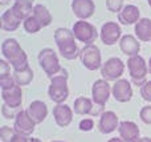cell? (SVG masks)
<instances>
[{
	"instance_id": "obj_16",
	"label": "cell",
	"mask_w": 151,
	"mask_h": 142,
	"mask_svg": "<svg viewBox=\"0 0 151 142\" xmlns=\"http://www.w3.org/2000/svg\"><path fill=\"white\" fill-rule=\"evenodd\" d=\"M1 98L4 101L5 105L9 108L20 109L21 102H23V92H21V86L17 84L13 86L8 88V89H1Z\"/></svg>"
},
{
	"instance_id": "obj_29",
	"label": "cell",
	"mask_w": 151,
	"mask_h": 142,
	"mask_svg": "<svg viewBox=\"0 0 151 142\" xmlns=\"http://www.w3.org/2000/svg\"><path fill=\"white\" fill-rule=\"evenodd\" d=\"M106 8L110 12L119 13L123 9V0H106Z\"/></svg>"
},
{
	"instance_id": "obj_40",
	"label": "cell",
	"mask_w": 151,
	"mask_h": 142,
	"mask_svg": "<svg viewBox=\"0 0 151 142\" xmlns=\"http://www.w3.org/2000/svg\"><path fill=\"white\" fill-rule=\"evenodd\" d=\"M147 65H149V73L151 74V57H150V60H149V64H147Z\"/></svg>"
},
{
	"instance_id": "obj_15",
	"label": "cell",
	"mask_w": 151,
	"mask_h": 142,
	"mask_svg": "<svg viewBox=\"0 0 151 142\" xmlns=\"http://www.w3.org/2000/svg\"><path fill=\"white\" fill-rule=\"evenodd\" d=\"M118 133H119V138L123 142H138L141 130L135 122L122 121L119 122V126H118Z\"/></svg>"
},
{
	"instance_id": "obj_19",
	"label": "cell",
	"mask_w": 151,
	"mask_h": 142,
	"mask_svg": "<svg viewBox=\"0 0 151 142\" xmlns=\"http://www.w3.org/2000/svg\"><path fill=\"white\" fill-rule=\"evenodd\" d=\"M141 20V12L139 8L133 4L125 5L123 9L118 13V21L123 25H131V24H137Z\"/></svg>"
},
{
	"instance_id": "obj_41",
	"label": "cell",
	"mask_w": 151,
	"mask_h": 142,
	"mask_svg": "<svg viewBox=\"0 0 151 142\" xmlns=\"http://www.w3.org/2000/svg\"><path fill=\"white\" fill-rule=\"evenodd\" d=\"M31 142H41V141L37 140V138H31Z\"/></svg>"
},
{
	"instance_id": "obj_20",
	"label": "cell",
	"mask_w": 151,
	"mask_h": 142,
	"mask_svg": "<svg viewBox=\"0 0 151 142\" xmlns=\"http://www.w3.org/2000/svg\"><path fill=\"white\" fill-rule=\"evenodd\" d=\"M27 112H28L29 117L36 122V125L41 124L48 116V106L45 105L42 101H32L29 104V106L27 108Z\"/></svg>"
},
{
	"instance_id": "obj_18",
	"label": "cell",
	"mask_w": 151,
	"mask_h": 142,
	"mask_svg": "<svg viewBox=\"0 0 151 142\" xmlns=\"http://www.w3.org/2000/svg\"><path fill=\"white\" fill-rule=\"evenodd\" d=\"M53 117L58 126L66 128L73 121V110L70 106L65 105V104H57L53 108Z\"/></svg>"
},
{
	"instance_id": "obj_22",
	"label": "cell",
	"mask_w": 151,
	"mask_h": 142,
	"mask_svg": "<svg viewBox=\"0 0 151 142\" xmlns=\"http://www.w3.org/2000/svg\"><path fill=\"white\" fill-rule=\"evenodd\" d=\"M21 19H19L17 16L15 15V12L12 11V8L4 11L1 15V19H0V27H1L3 31L5 32H13L20 27L21 24Z\"/></svg>"
},
{
	"instance_id": "obj_14",
	"label": "cell",
	"mask_w": 151,
	"mask_h": 142,
	"mask_svg": "<svg viewBox=\"0 0 151 142\" xmlns=\"http://www.w3.org/2000/svg\"><path fill=\"white\" fill-rule=\"evenodd\" d=\"M72 11L76 17L80 20H86L94 15L96 4L93 0H72Z\"/></svg>"
},
{
	"instance_id": "obj_34",
	"label": "cell",
	"mask_w": 151,
	"mask_h": 142,
	"mask_svg": "<svg viewBox=\"0 0 151 142\" xmlns=\"http://www.w3.org/2000/svg\"><path fill=\"white\" fill-rule=\"evenodd\" d=\"M11 76V66L8 64V61L0 60V79Z\"/></svg>"
},
{
	"instance_id": "obj_10",
	"label": "cell",
	"mask_w": 151,
	"mask_h": 142,
	"mask_svg": "<svg viewBox=\"0 0 151 142\" xmlns=\"http://www.w3.org/2000/svg\"><path fill=\"white\" fill-rule=\"evenodd\" d=\"M110 94H111V88L109 85V81L104 79L94 81L91 86V100L94 101L96 105L104 106L109 100Z\"/></svg>"
},
{
	"instance_id": "obj_43",
	"label": "cell",
	"mask_w": 151,
	"mask_h": 142,
	"mask_svg": "<svg viewBox=\"0 0 151 142\" xmlns=\"http://www.w3.org/2000/svg\"><path fill=\"white\" fill-rule=\"evenodd\" d=\"M52 142H64V141H52Z\"/></svg>"
},
{
	"instance_id": "obj_1",
	"label": "cell",
	"mask_w": 151,
	"mask_h": 142,
	"mask_svg": "<svg viewBox=\"0 0 151 142\" xmlns=\"http://www.w3.org/2000/svg\"><path fill=\"white\" fill-rule=\"evenodd\" d=\"M1 53L5 61L11 64L13 71H23L28 68V56L21 49L17 40L15 39H5L1 44Z\"/></svg>"
},
{
	"instance_id": "obj_11",
	"label": "cell",
	"mask_w": 151,
	"mask_h": 142,
	"mask_svg": "<svg viewBox=\"0 0 151 142\" xmlns=\"http://www.w3.org/2000/svg\"><path fill=\"white\" fill-rule=\"evenodd\" d=\"M122 29L114 21H106V23L102 25L101 32H99V37H101L102 43L105 45H114L119 41L122 37Z\"/></svg>"
},
{
	"instance_id": "obj_39",
	"label": "cell",
	"mask_w": 151,
	"mask_h": 142,
	"mask_svg": "<svg viewBox=\"0 0 151 142\" xmlns=\"http://www.w3.org/2000/svg\"><path fill=\"white\" fill-rule=\"evenodd\" d=\"M107 142H123V141L121 140V138H117V137H115V138H110V140L107 141Z\"/></svg>"
},
{
	"instance_id": "obj_24",
	"label": "cell",
	"mask_w": 151,
	"mask_h": 142,
	"mask_svg": "<svg viewBox=\"0 0 151 142\" xmlns=\"http://www.w3.org/2000/svg\"><path fill=\"white\" fill-rule=\"evenodd\" d=\"M134 32H135V36L139 41H151V20L147 17H143L135 24V28H134Z\"/></svg>"
},
{
	"instance_id": "obj_33",
	"label": "cell",
	"mask_w": 151,
	"mask_h": 142,
	"mask_svg": "<svg viewBox=\"0 0 151 142\" xmlns=\"http://www.w3.org/2000/svg\"><path fill=\"white\" fill-rule=\"evenodd\" d=\"M81 132H90L94 128V121L91 118H83L80 121V125H78Z\"/></svg>"
},
{
	"instance_id": "obj_23",
	"label": "cell",
	"mask_w": 151,
	"mask_h": 142,
	"mask_svg": "<svg viewBox=\"0 0 151 142\" xmlns=\"http://www.w3.org/2000/svg\"><path fill=\"white\" fill-rule=\"evenodd\" d=\"M33 3L35 0H15V3H13V5L11 8L15 12V15L24 21L33 12V8H35Z\"/></svg>"
},
{
	"instance_id": "obj_4",
	"label": "cell",
	"mask_w": 151,
	"mask_h": 142,
	"mask_svg": "<svg viewBox=\"0 0 151 142\" xmlns=\"http://www.w3.org/2000/svg\"><path fill=\"white\" fill-rule=\"evenodd\" d=\"M127 69L130 74L131 81L138 86H142L147 81V73H149V65L142 56H133L127 60Z\"/></svg>"
},
{
	"instance_id": "obj_37",
	"label": "cell",
	"mask_w": 151,
	"mask_h": 142,
	"mask_svg": "<svg viewBox=\"0 0 151 142\" xmlns=\"http://www.w3.org/2000/svg\"><path fill=\"white\" fill-rule=\"evenodd\" d=\"M138 142H151V138L149 137H143V138H139Z\"/></svg>"
},
{
	"instance_id": "obj_42",
	"label": "cell",
	"mask_w": 151,
	"mask_h": 142,
	"mask_svg": "<svg viewBox=\"0 0 151 142\" xmlns=\"http://www.w3.org/2000/svg\"><path fill=\"white\" fill-rule=\"evenodd\" d=\"M147 3H149V5H150V8H151V0H147Z\"/></svg>"
},
{
	"instance_id": "obj_3",
	"label": "cell",
	"mask_w": 151,
	"mask_h": 142,
	"mask_svg": "<svg viewBox=\"0 0 151 142\" xmlns=\"http://www.w3.org/2000/svg\"><path fill=\"white\" fill-rule=\"evenodd\" d=\"M68 71L63 68V71L57 76L50 79V85L48 89V96L56 104H64L69 97L68 88Z\"/></svg>"
},
{
	"instance_id": "obj_38",
	"label": "cell",
	"mask_w": 151,
	"mask_h": 142,
	"mask_svg": "<svg viewBox=\"0 0 151 142\" xmlns=\"http://www.w3.org/2000/svg\"><path fill=\"white\" fill-rule=\"evenodd\" d=\"M9 3H11V0H0V5H3V7L7 5V4H9Z\"/></svg>"
},
{
	"instance_id": "obj_32",
	"label": "cell",
	"mask_w": 151,
	"mask_h": 142,
	"mask_svg": "<svg viewBox=\"0 0 151 142\" xmlns=\"http://www.w3.org/2000/svg\"><path fill=\"white\" fill-rule=\"evenodd\" d=\"M139 117L141 120L147 125H151V105H147V106H143L139 112Z\"/></svg>"
},
{
	"instance_id": "obj_30",
	"label": "cell",
	"mask_w": 151,
	"mask_h": 142,
	"mask_svg": "<svg viewBox=\"0 0 151 142\" xmlns=\"http://www.w3.org/2000/svg\"><path fill=\"white\" fill-rule=\"evenodd\" d=\"M21 109H15V108H9L8 105H3L1 106V114L3 117H5L7 120H11V118H16V116H17V113L20 112Z\"/></svg>"
},
{
	"instance_id": "obj_13",
	"label": "cell",
	"mask_w": 151,
	"mask_h": 142,
	"mask_svg": "<svg viewBox=\"0 0 151 142\" xmlns=\"http://www.w3.org/2000/svg\"><path fill=\"white\" fill-rule=\"evenodd\" d=\"M111 96L118 102H129L133 98V88L131 84L125 79L115 81L111 88Z\"/></svg>"
},
{
	"instance_id": "obj_6",
	"label": "cell",
	"mask_w": 151,
	"mask_h": 142,
	"mask_svg": "<svg viewBox=\"0 0 151 142\" xmlns=\"http://www.w3.org/2000/svg\"><path fill=\"white\" fill-rule=\"evenodd\" d=\"M73 35L76 37V40L83 43L85 45L93 44L96 43L97 37H98V32H97L96 27L93 24H90L86 20H78L73 24Z\"/></svg>"
},
{
	"instance_id": "obj_9",
	"label": "cell",
	"mask_w": 151,
	"mask_h": 142,
	"mask_svg": "<svg viewBox=\"0 0 151 142\" xmlns=\"http://www.w3.org/2000/svg\"><path fill=\"white\" fill-rule=\"evenodd\" d=\"M73 110L76 114L78 116H101L104 113V106L96 105L93 100L88 97H77L74 100V105H73Z\"/></svg>"
},
{
	"instance_id": "obj_5",
	"label": "cell",
	"mask_w": 151,
	"mask_h": 142,
	"mask_svg": "<svg viewBox=\"0 0 151 142\" xmlns=\"http://www.w3.org/2000/svg\"><path fill=\"white\" fill-rule=\"evenodd\" d=\"M39 64L40 66L42 68V71L45 72L49 79L52 77L57 76L63 68L60 65V61H58V57H57V53L52 49V48H44L39 52Z\"/></svg>"
},
{
	"instance_id": "obj_28",
	"label": "cell",
	"mask_w": 151,
	"mask_h": 142,
	"mask_svg": "<svg viewBox=\"0 0 151 142\" xmlns=\"http://www.w3.org/2000/svg\"><path fill=\"white\" fill-rule=\"evenodd\" d=\"M15 129L13 128H9L7 126V125H4V126L0 128V140L1 142H11V140L13 138V136H15Z\"/></svg>"
},
{
	"instance_id": "obj_27",
	"label": "cell",
	"mask_w": 151,
	"mask_h": 142,
	"mask_svg": "<svg viewBox=\"0 0 151 142\" xmlns=\"http://www.w3.org/2000/svg\"><path fill=\"white\" fill-rule=\"evenodd\" d=\"M23 27H24V29H25V32H28V33H37V32L42 28V25L37 21V19L33 15H31L29 17H27L25 20H24Z\"/></svg>"
},
{
	"instance_id": "obj_8",
	"label": "cell",
	"mask_w": 151,
	"mask_h": 142,
	"mask_svg": "<svg viewBox=\"0 0 151 142\" xmlns=\"http://www.w3.org/2000/svg\"><path fill=\"white\" fill-rule=\"evenodd\" d=\"M125 72V63L118 57H111L101 66V76L106 81H118Z\"/></svg>"
},
{
	"instance_id": "obj_17",
	"label": "cell",
	"mask_w": 151,
	"mask_h": 142,
	"mask_svg": "<svg viewBox=\"0 0 151 142\" xmlns=\"http://www.w3.org/2000/svg\"><path fill=\"white\" fill-rule=\"evenodd\" d=\"M118 126H119V121H118V117L114 112H104L99 116L98 130L102 134H110V133L115 132Z\"/></svg>"
},
{
	"instance_id": "obj_35",
	"label": "cell",
	"mask_w": 151,
	"mask_h": 142,
	"mask_svg": "<svg viewBox=\"0 0 151 142\" xmlns=\"http://www.w3.org/2000/svg\"><path fill=\"white\" fill-rule=\"evenodd\" d=\"M16 85L15 80H13V76H8L4 77V79H0V88L1 89H8V88Z\"/></svg>"
},
{
	"instance_id": "obj_31",
	"label": "cell",
	"mask_w": 151,
	"mask_h": 142,
	"mask_svg": "<svg viewBox=\"0 0 151 142\" xmlns=\"http://www.w3.org/2000/svg\"><path fill=\"white\" fill-rule=\"evenodd\" d=\"M141 96L145 101L151 102V81H146L141 86Z\"/></svg>"
},
{
	"instance_id": "obj_7",
	"label": "cell",
	"mask_w": 151,
	"mask_h": 142,
	"mask_svg": "<svg viewBox=\"0 0 151 142\" xmlns=\"http://www.w3.org/2000/svg\"><path fill=\"white\" fill-rule=\"evenodd\" d=\"M80 58L82 65L88 71H97L102 66L101 63V50L96 44H89L81 49Z\"/></svg>"
},
{
	"instance_id": "obj_26",
	"label": "cell",
	"mask_w": 151,
	"mask_h": 142,
	"mask_svg": "<svg viewBox=\"0 0 151 142\" xmlns=\"http://www.w3.org/2000/svg\"><path fill=\"white\" fill-rule=\"evenodd\" d=\"M13 80L19 86L29 85L33 80V71L31 69V66L23 69V71H13Z\"/></svg>"
},
{
	"instance_id": "obj_25",
	"label": "cell",
	"mask_w": 151,
	"mask_h": 142,
	"mask_svg": "<svg viewBox=\"0 0 151 142\" xmlns=\"http://www.w3.org/2000/svg\"><path fill=\"white\" fill-rule=\"evenodd\" d=\"M32 15H33L37 19V21H39V23L42 25V28L52 24V20H53L52 15H50V12L48 11V8L45 7V5L36 4V5H35V8H33V12H32Z\"/></svg>"
},
{
	"instance_id": "obj_36",
	"label": "cell",
	"mask_w": 151,
	"mask_h": 142,
	"mask_svg": "<svg viewBox=\"0 0 151 142\" xmlns=\"http://www.w3.org/2000/svg\"><path fill=\"white\" fill-rule=\"evenodd\" d=\"M11 142H31V138H28L27 136L15 133V136H13V138L11 140Z\"/></svg>"
},
{
	"instance_id": "obj_2",
	"label": "cell",
	"mask_w": 151,
	"mask_h": 142,
	"mask_svg": "<svg viewBox=\"0 0 151 142\" xmlns=\"http://www.w3.org/2000/svg\"><path fill=\"white\" fill-rule=\"evenodd\" d=\"M55 41L58 52L65 60H76L80 57L81 50L78 49L73 31L68 28H57L55 31Z\"/></svg>"
},
{
	"instance_id": "obj_12",
	"label": "cell",
	"mask_w": 151,
	"mask_h": 142,
	"mask_svg": "<svg viewBox=\"0 0 151 142\" xmlns=\"http://www.w3.org/2000/svg\"><path fill=\"white\" fill-rule=\"evenodd\" d=\"M35 128H36V122L29 117L28 112L21 109L15 118V124H13L15 132L19 133V134H23V136L29 137V136L35 132Z\"/></svg>"
},
{
	"instance_id": "obj_21",
	"label": "cell",
	"mask_w": 151,
	"mask_h": 142,
	"mask_svg": "<svg viewBox=\"0 0 151 142\" xmlns=\"http://www.w3.org/2000/svg\"><path fill=\"white\" fill-rule=\"evenodd\" d=\"M119 48L126 56L133 57V56H138L141 45H139L138 39L135 36H133V35H125L119 40Z\"/></svg>"
}]
</instances>
